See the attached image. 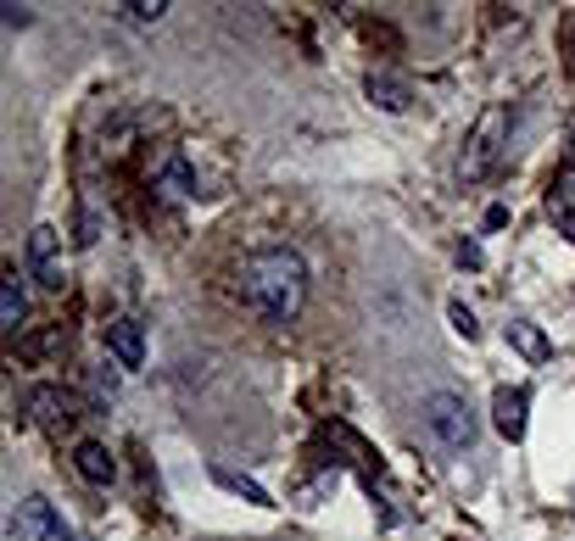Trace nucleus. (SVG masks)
<instances>
[{
    "instance_id": "nucleus-1",
    "label": "nucleus",
    "mask_w": 575,
    "mask_h": 541,
    "mask_svg": "<svg viewBox=\"0 0 575 541\" xmlns=\"http://www.w3.org/2000/svg\"><path fill=\"white\" fill-rule=\"evenodd\" d=\"M235 290H241L252 318L279 329L308 308V263H302L297 245H257V252H247L241 268H235Z\"/></svg>"
},
{
    "instance_id": "nucleus-2",
    "label": "nucleus",
    "mask_w": 575,
    "mask_h": 541,
    "mask_svg": "<svg viewBox=\"0 0 575 541\" xmlns=\"http://www.w3.org/2000/svg\"><path fill=\"white\" fill-rule=\"evenodd\" d=\"M508 107H487L481 118H475V129L464 134V157H458V184H487L508 152Z\"/></svg>"
},
{
    "instance_id": "nucleus-3",
    "label": "nucleus",
    "mask_w": 575,
    "mask_h": 541,
    "mask_svg": "<svg viewBox=\"0 0 575 541\" xmlns=\"http://www.w3.org/2000/svg\"><path fill=\"white\" fill-rule=\"evenodd\" d=\"M419 419L447 453H469L475 447V413H469V402L458 397V390H430V397L419 402Z\"/></svg>"
},
{
    "instance_id": "nucleus-4",
    "label": "nucleus",
    "mask_w": 575,
    "mask_h": 541,
    "mask_svg": "<svg viewBox=\"0 0 575 541\" xmlns=\"http://www.w3.org/2000/svg\"><path fill=\"white\" fill-rule=\"evenodd\" d=\"M7 541H73V530L45 497H23L7 519Z\"/></svg>"
},
{
    "instance_id": "nucleus-5",
    "label": "nucleus",
    "mask_w": 575,
    "mask_h": 541,
    "mask_svg": "<svg viewBox=\"0 0 575 541\" xmlns=\"http://www.w3.org/2000/svg\"><path fill=\"white\" fill-rule=\"evenodd\" d=\"M28 274L45 285V290H62V235L51 224H39L28 235Z\"/></svg>"
},
{
    "instance_id": "nucleus-6",
    "label": "nucleus",
    "mask_w": 575,
    "mask_h": 541,
    "mask_svg": "<svg viewBox=\"0 0 575 541\" xmlns=\"http://www.w3.org/2000/svg\"><path fill=\"white\" fill-rule=\"evenodd\" d=\"M28 413L45 430H68L79 419V397H73V390H62V385H34L28 390Z\"/></svg>"
},
{
    "instance_id": "nucleus-7",
    "label": "nucleus",
    "mask_w": 575,
    "mask_h": 541,
    "mask_svg": "<svg viewBox=\"0 0 575 541\" xmlns=\"http://www.w3.org/2000/svg\"><path fill=\"white\" fill-rule=\"evenodd\" d=\"M107 352L118 369H140L146 363V324L140 318H112L107 324Z\"/></svg>"
},
{
    "instance_id": "nucleus-8",
    "label": "nucleus",
    "mask_w": 575,
    "mask_h": 541,
    "mask_svg": "<svg viewBox=\"0 0 575 541\" xmlns=\"http://www.w3.org/2000/svg\"><path fill=\"white\" fill-rule=\"evenodd\" d=\"M525 408H531V390L525 385H498L492 390V419L508 441H525Z\"/></svg>"
},
{
    "instance_id": "nucleus-9",
    "label": "nucleus",
    "mask_w": 575,
    "mask_h": 541,
    "mask_svg": "<svg viewBox=\"0 0 575 541\" xmlns=\"http://www.w3.org/2000/svg\"><path fill=\"white\" fill-rule=\"evenodd\" d=\"M73 469H79V480H89V485H107V480L118 474V458H112L107 441H79V447H73Z\"/></svg>"
},
{
    "instance_id": "nucleus-10",
    "label": "nucleus",
    "mask_w": 575,
    "mask_h": 541,
    "mask_svg": "<svg viewBox=\"0 0 575 541\" xmlns=\"http://www.w3.org/2000/svg\"><path fill=\"white\" fill-rule=\"evenodd\" d=\"M369 101H380L386 112H403L414 101V89L397 79V73H369Z\"/></svg>"
},
{
    "instance_id": "nucleus-11",
    "label": "nucleus",
    "mask_w": 575,
    "mask_h": 541,
    "mask_svg": "<svg viewBox=\"0 0 575 541\" xmlns=\"http://www.w3.org/2000/svg\"><path fill=\"white\" fill-rule=\"evenodd\" d=\"M508 340H514V347H519L525 358H531V363H548V358H553L548 335H542L537 324H525V318H514V324H508Z\"/></svg>"
},
{
    "instance_id": "nucleus-12",
    "label": "nucleus",
    "mask_w": 575,
    "mask_h": 541,
    "mask_svg": "<svg viewBox=\"0 0 575 541\" xmlns=\"http://www.w3.org/2000/svg\"><path fill=\"white\" fill-rule=\"evenodd\" d=\"M213 480L224 485V491H241V497L247 503H257V508H274V497H268V491L252 480V474H235V469H224V464H213Z\"/></svg>"
},
{
    "instance_id": "nucleus-13",
    "label": "nucleus",
    "mask_w": 575,
    "mask_h": 541,
    "mask_svg": "<svg viewBox=\"0 0 575 541\" xmlns=\"http://www.w3.org/2000/svg\"><path fill=\"white\" fill-rule=\"evenodd\" d=\"M23 313H28V297H23L17 274H7V285H0V324L17 335V329H23Z\"/></svg>"
},
{
    "instance_id": "nucleus-14",
    "label": "nucleus",
    "mask_w": 575,
    "mask_h": 541,
    "mask_svg": "<svg viewBox=\"0 0 575 541\" xmlns=\"http://www.w3.org/2000/svg\"><path fill=\"white\" fill-rule=\"evenodd\" d=\"M548 213H553V224L564 229V240H575V190H570V184H559V190L548 195Z\"/></svg>"
},
{
    "instance_id": "nucleus-15",
    "label": "nucleus",
    "mask_w": 575,
    "mask_h": 541,
    "mask_svg": "<svg viewBox=\"0 0 575 541\" xmlns=\"http://www.w3.org/2000/svg\"><path fill=\"white\" fill-rule=\"evenodd\" d=\"M163 184H168L173 195H196V168H190L184 157H173V163L163 168Z\"/></svg>"
},
{
    "instance_id": "nucleus-16",
    "label": "nucleus",
    "mask_w": 575,
    "mask_h": 541,
    "mask_svg": "<svg viewBox=\"0 0 575 541\" xmlns=\"http://www.w3.org/2000/svg\"><path fill=\"white\" fill-rule=\"evenodd\" d=\"M129 23H140V28H146V23H157L163 12H168V0H129V7H118Z\"/></svg>"
},
{
    "instance_id": "nucleus-17",
    "label": "nucleus",
    "mask_w": 575,
    "mask_h": 541,
    "mask_svg": "<svg viewBox=\"0 0 575 541\" xmlns=\"http://www.w3.org/2000/svg\"><path fill=\"white\" fill-rule=\"evenodd\" d=\"M447 318H453V329H458L464 340H475V335H481V324H475V313H469L464 302H447Z\"/></svg>"
},
{
    "instance_id": "nucleus-18",
    "label": "nucleus",
    "mask_w": 575,
    "mask_h": 541,
    "mask_svg": "<svg viewBox=\"0 0 575 541\" xmlns=\"http://www.w3.org/2000/svg\"><path fill=\"white\" fill-rule=\"evenodd\" d=\"M458 263H469V268H481V245H475V240H464V245H458Z\"/></svg>"
}]
</instances>
